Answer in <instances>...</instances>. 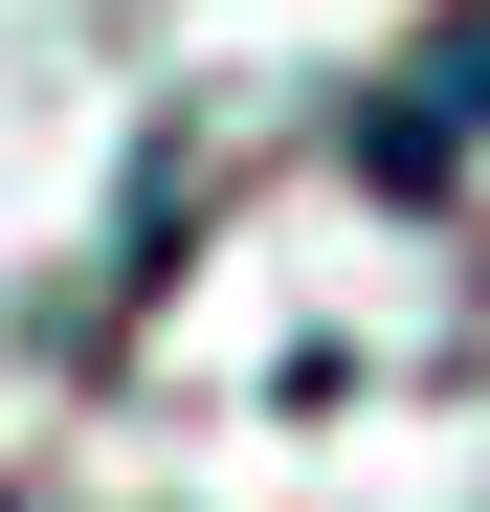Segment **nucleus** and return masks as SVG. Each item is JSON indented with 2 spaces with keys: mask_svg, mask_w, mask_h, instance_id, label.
Here are the masks:
<instances>
[{
  "mask_svg": "<svg viewBox=\"0 0 490 512\" xmlns=\"http://www.w3.org/2000/svg\"><path fill=\"white\" fill-rule=\"evenodd\" d=\"M468 134H490V0L424 45V90H379V112H357V179H379V201H446V179H468Z\"/></svg>",
  "mask_w": 490,
  "mask_h": 512,
  "instance_id": "f257e3e1",
  "label": "nucleus"
}]
</instances>
